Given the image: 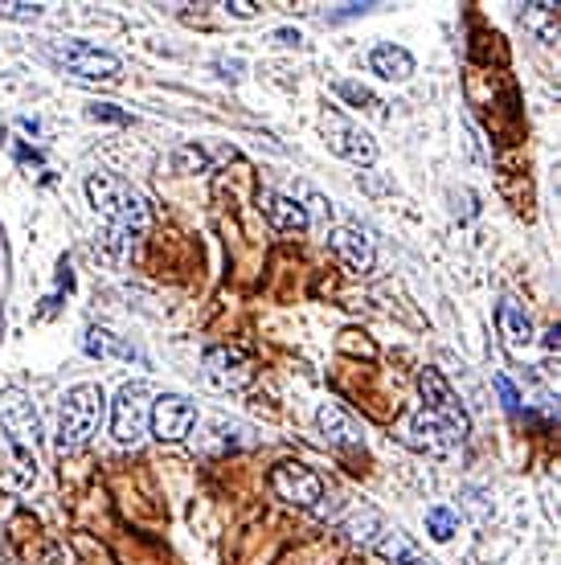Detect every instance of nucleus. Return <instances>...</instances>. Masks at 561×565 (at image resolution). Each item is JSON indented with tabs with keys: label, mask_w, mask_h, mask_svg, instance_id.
Wrapping results in <instances>:
<instances>
[{
	"label": "nucleus",
	"mask_w": 561,
	"mask_h": 565,
	"mask_svg": "<svg viewBox=\"0 0 561 565\" xmlns=\"http://www.w3.org/2000/svg\"><path fill=\"white\" fill-rule=\"evenodd\" d=\"M102 414H107V397L95 381L70 385L58 406V451H83L99 434Z\"/></svg>",
	"instance_id": "1"
},
{
	"label": "nucleus",
	"mask_w": 561,
	"mask_h": 565,
	"mask_svg": "<svg viewBox=\"0 0 561 565\" xmlns=\"http://www.w3.org/2000/svg\"><path fill=\"white\" fill-rule=\"evenodd\" d=\"M86 197H90V206H95L99 218H107V222L127 230V234H139L148 225L144 197L132 193V185L120 181V176H111V172H90L86 176Z\"/></svg>",
	"instance_id": "2"
},
{
	"label": "nucleus",
	"mask_w": 561,
	"mask_h": 565,
	"mask_svg": "<svg viewBox=\"0 0 561 565\" xmlns=\"http://www.w3.org/2000/svg\"><path fill=\"white\" fill-rule=\"evenodd\" d=\"M153 427V394L144 381H127L120 390V397L111 402V434L123 446L144 443V434Z\"/></svg>",
	"instance_id": "3"
},
{
	"label": "nucleus",
	"mask_w": 561,
	"mask_h": 565,
	"mask_svg": "<svg viewBox=\"0 0 561 565\" xmlns=\"http://www.w3.org/2000/svg\"><path fill=\"white\" fill-rule=\"evenodd\" d=\"M50 58L66 74L78 78H120L123 62L115 53L99 50V46H86V41H50Z\"/></svg>",
	"instance_id": "4"
},
{
	"label": "nucleus",
	"mask_w": 561,
	"mask_h": 565,
	"mask_svg": "<svg viewBox=\"0 0 561 565\" xmlns=\"http://www.w3.org/2000/svg\"><path fill=\"white\" fill-rule=\"evenodd\" d=\"M398 439H402L406 446H414V451H423V455H435V459L451 455V451L460 446V434H455L451 427H442L430 410L406 414V418L398 422Z\"/></svg>",
	"instance_id": "5"
},
{
	"label": "nucleus",
	"mask_w": 561,
	"mask_h": 565,
	"mask_svg": "<svg viewBox=\"0 0 561 565\" xmlns=\"http://www.w3.org/2000/svg\"><path fill=\"white\" fill-rule=\"evenodd\" d=\"M324 136H328V148L337 156H344L349 164H361V169H374L377 164V144L369 132H361L357 123H349L341 111H328L324 115Z\"/></svg>",
	"instance_id": "6"
},
{
	"label": "nucleus",
	"mask_w": 561,
	"mask_h": 565,
	"mask_svg": "<svg viewBox=\"0 0 561 565\" xmlns=\"http://www.w3.org/2000/svg\"><path fill=\"white\" fill-rule=\"evenodd\" d=\"M418 390H423V402H426L423 410H430L442 427L455 430V434H460V443H463V439H467V430H472V422H467V410L455 402V394L447 390V381H442L439 369H423V373H418Z\"/></svg>",
	"instance_id": "7"
},
{
	"label": "nucleus",
	"mask_w": 561,
	"mask_h": 565,
	"mask_svg": "<svg viewBox=\"0 0 561 565\" xmlns=\"http://www.w3.org/2000/svg\"><path fill=\"white\" fill-rule=\"evenodd\" d=\"M197 427V406L185 394H156L153 397V434L160 443H181Z\"/></svg>",
	"instance_id": "8"
},
{
	"label": "nucleus",
	"mask_w": 561,
	"mask_h": 565,
	"mask_svg": "<svg viewBox=\"0 0 561 565\" xmlns=\"http://www.w3.org/2000/svg\"><path fill=\"white\" fill-rule=\"evenodd\" d=\"M0 427L9 434V446H17V451H34L37 446V410L21 390L0 394Z\"/></svg>",
	"instance_id": "9"
},
{
	"label": "nucleus",
	"mask_w": 561,
	"mask_h": 565,
	"mask_svg": "<svg viewBox=\"0 0 561 565\" xmlns=\"http://www.w3.org/2000/svg\"><path fill=\"white\" fill-rule=\"evenodd\" d=\"M271 488L279 492V500L300 504V508H316V500L324 496L320 476L312 467H304V463H279L271 471Z\"/></svg>",
	"instance_id": "10"
},
{
	"label": "nucleus",
	"mask_w": 561,
	"mask_h": 565,
	"mask_svg": "<svg viewBox=\"0 0 561 565\" xmlns=\"http://www.w3.org/2000/svg\"><path fill=\"white\" fill-rule=\"evenodd\" d=\"M258 209H263V218L275 225V230H283V234H304L312 218H307V209L288 197V193H275V188H263L258 193Z\"/></svg>",
	"instance_id": "11"
},
{
	"label": "nucleus",
	"mask_w": 561,
	"mask_h": 565,
	"mask_svg": "<svg viewBox=\"0 0 561 565\" xmlns=\"http://www.w3.org/2000/svg\"><path fill=\"white\" fill-rule=\"evenodd\" d=\"M205 381L218 390H242L251 381V360L234 348H209L205 353Z\"/></svg>",
	"instance_id": "12"
},
{
	"label": "nucleus",
	"mask_w": 561,
	"mask_h": 565,
	"mask_svg": "<svg viewBox=\"0 0 561 565\" xmlns=\"http://www.w3.org/2000/svg\"><path fill=\"white\" fill-rule=\"evenodd\" d=\"M496 328H500V341H504V348H509L512 357H525L528 344H533V320L525 316V308L512 304V299H500Z\"/></svg>",
	"instance_id": "13"
},
{
	"label": "nucleus",
	"mask_w": 561,
	"mask_h": 565,
	"mask_svg": "<svg viewBox=\"0 0 561 565\" xmlns=\"http://www.w3.org/2000/svg\"><path fill=\"white\" fill-rule=\"evenodd\" d=\"M328 246H332V255L341 258L349 271H374V246H369V238L361 234V230H353V225H337L332 234H328Z\"/></svg>",
	"instance_id": "14"
},
{
	"label": "nucleus",
	"mask_w": 561,
	"mask_h": 565,
	"mask_svg": "<svg viewBox=\"0 0 561 565\" xmlns=\"http://www.w3.org/2000/svg\"><path fill=\"white\" fill-rule=\"evenodd\" d=\"M369 70H374L377 78H386V83H406L410 74H414V58H410V50H402V46L381 41V46L369 53Z\"/></svg>",
	"instance_id": "15"
},
{
	"label": "nucleus",
	"mask_w": 561,
	"mask_h": 565,
	"mask_svg": "<svg viewBox=\"0 0 561 565\" xmlns=\"http://www.w3.org/2000/svg\"><path fill=\"white\" fill-rule=\"evenodd\" d=\"M316 422H320L324 439L337 446H349L357 443V430H353V422H349V414L341 410V406H332V402H324L320 414H316Z\"/></svg>",
	"instance_id": "16"
},
{
	"label": "nucleus",
	"mask_w": 561,
	"mask_h": 565,
	"mask_svg": "<svg viewBox=\"0 0 561 565\" xmlns=\"http://www.w3.org/2000/svg\"><path fill=\"white\" fill-rule=\"evenodd\" d=\"M377 553L386 557V562H393V565H402V562H410V557H418V549H414V541H410L406 532H398V529H386V537L377 541Z\"/></svg>",
	"instance_id": "17"
},
{
	"label": "nucleus",
	"mask_w": 561,
	"mask_h": 565,
	"mask_svg": "<svg viewBox=\"0 0 561 565\" xmlns=\"http://www.w3.org/2000/svg\"><path fill=\"white\" fill-rule=\"evenodd\" d=\"M344 529H349V537L361 541V545H369L374 532H386L381 529V513H377V508H361V513H353L349 520H344Z\"/></svg>",
	"instance_id": "18"
},
{
	"label": "nucleus",
	"mask_w": 561,
	"mask_h": 565,
	"mask_svg": "<svg viewBox=\"0 0 561 565\" xmlns=\"http://www.w3.org/2000/svg\"><path fill=\"white\" fill-rule=\"evenodd\" d=\"M426 532L442 545V541H451V537L460 532V516L451 513V508H442V504H435V508L426 513Z\"/></svg>",
	"instance_id": "19"
},
{
	"label": "nucleus",
	"mask_w": 561,
	"mask_h": 565,
	"mask_svg": "<svg viewBox=\"0 0 561 565\" xmlns=\"http://www.w3.org/2000/svg\"><path fill=\"white\" fill-rule=\"evenodd\" d=\"M83 348L90 353V357H111V353H123V357H132V353H127V348H123V344L115 341V336H111L107 328H90V332H86V341H83Z\"/></svg>",
	"instance_id": "20"
},
{
	"label": "nucleus",
	"mask_w": 561,
	"mask_h": 565,
	"mask_svg": "<svg viewBox=\"0 0 561 565\" xmlns=\"http://www.w3.org/2000/svg\"><path fill=\"white\" fill-rule=\"evenodd\" d=\"M553 17H558V9H553V4H528V9H525L528 29H537L545 41H553V37H558V25H553Z\"/></svg>",
	"instance_id": "21"
},
{
	"label": "nucleus",
	"mask_w": 561,
	"mask_h": 565,
	"mask_svg": "<svg viewBox=\"0 0 561 565\" xmlns=\"http://www.w3.org/2000/svg\"><path fill=\"white\" fill-rule=\"evenodd\" d=\"M337 95L349 99L353 107H381L374 90H369V86H357V83H337Z\"/></svg>",
	"instance_id": "22"
},
{
	"label": "nucleus",
	"mask_w": 561,
	"mask_h": 565,
	"mask_svg": "<svg viewBox=\"0 0 561 565\" xmlns=\"http://www.w3.org/2000/svg\"><path fill=\"white\" fill-rule=\"evenodd\" d=\"M0 17L34 21V17H41V4H0Z\"/></svg>",
	"instance_id": "23"
},
{
	"label": "nucleus",
	"mask_w": 561,
	"mask_h": 565,
	"mask_svg": "<svg viewBox=\"0 0 561 565\" xmlns=\"http://www.w3.org/2000/svg\"><path fill=\"white\" fill-rule=\"evenodd\" d=\"M225 13H230V17H239V21H255L258 4H251V0H230V4H225Z\"/></svg>",
	"instance_id": "24"
},
{
	"label": "nucleus",
	"mask_w": 561,
	"mask_h": 565,
	"mask_svg": "<svg viewBox=\"0 0 561 565\" xmlns=\"http://www.w3.org/2000/svg\"><path fill=\"white\" fill-rule=\"evenodd\" d=\"M90 115H95V120L127 123V115H123V111H115V107H111V103H95V107H90Z\"/></svg>",
	"instance_id": "25"
},
{
	"label": "nucleus",
	"mask_w": 561,
	"mask_h": 565,
	"mask_svg": "<svg viewBox=\"0 0 561 565\" xmlns=\"http://www.w3.org/2000/svg\"><path fill=\"white\" fill-rule=\"evenodd\" d=\"M496 390L504 394V406H509V410L516 414V390H512V381H509V377H496Z\"/></svg>",
	"instance_id": "26"
},
{
	"label": "nucleus",
	"mask_w": 561,
	"mask_h": 565,
	"mask_svg": "<svg viewBox=\"0 0 561 565\" xmlns=\"http://www.w3.org/2000/svg\"><path fill=\"white\" fill-rule=\"evenodd\" d=\"M312 201V209L320 213V218H332V201H324V197H307Z\"/></svg>",
	"instance_id": "27"
},
{
	"label": "nucleus",
	"mask_w": 561,
	"mask_h": 565,
	"mask_svg": "<svg viewBox=\"0 0 561 565\" xmlns=\"http://www.w3.org/2000/svg\"><path fill=\"white\" fill-rule=\"evenodd\" d=\"M558 336H561L558 328H549V332H545V348H558Z\"/></svg>",
	"instance_id": "28"
},
{
	"label": "nucleus",
	"mask_w": 561,
	"mask_h": 565,
	"mask_svg": "<svg viewBox=\"0 0 561 565\" xmlns=\"http://www.w3.org/2000/svg\"><path fill=\"white\" fill-rule=\"evenodd\" d=\"M275 41H283V46H291V41H300V34H288V29H283V34H275Z\"/></svg>",
	"instance_id": "29"
},
{
	"label": "nucleus",
	"mask_w": 561,
	"mask_h": 565,
	"mask_svg": "<svg viewBox=\"0 0 561 565\" xmlns=\"http://www.w3.org/2000/svg\"><path fill=\"white\" fill-rule=\"evenodd\" d=\"M402 565H430V562H423V557H410V562H402Z\"/></svg>",
	"instance_id": "30"
},
{
	"label": "nucleus",
	"mask_w": 561,
	"mask_h": 565,
	"mask_svg": "<svg viewBox=\"0 0 561 565\" xmlns=\"http://www.w3.org/2000/svg\"><path fill=\"white\" fill-rule=\"evenodd\" d=\"M0 144H4V120H0Z\"/></svg>",
	"instance_id": "31"
},
{
	"label": "nucleus",
	"mask_w": 561,
	"mask_h": 565,
	"mask_svg": "<svg viewBox=\"0 0 561 565\" xmlns=\"http://www.w3.org/2000/svg\"><path fill=\"white\" fill-rule=\"evenodd\" d=\"M0 332H4V316H0Z\"/></svg>",
	"instance_id": "32"
}]
</instances>
